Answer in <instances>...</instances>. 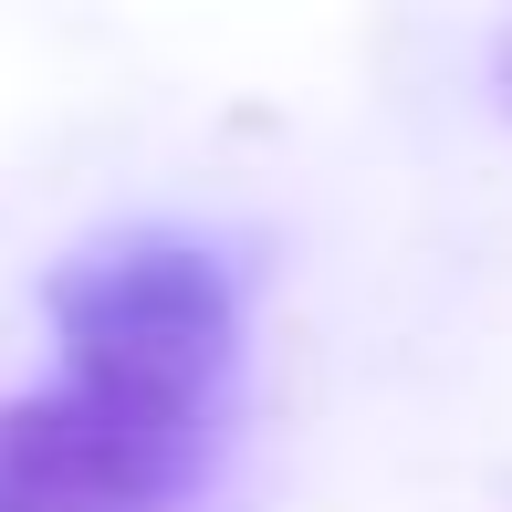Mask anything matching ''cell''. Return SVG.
<instances>
[{
    "mask_svg": "<svg viewBox=\"0 0 512 512\" xmlns=\"http://www.w3.org/2000/svg\"><path fill=\"white\" fill-rule=\"evenodd\" d=\"M53 377L0 398V512H178L241 366V272L178 220L84 241L42 283Z\"/></svg>",
    "mask_w": 512,
    "mask_h": 512,
    "instance_id": "6da1fadb",
    "label": "cell"
}]
</instances>
